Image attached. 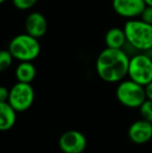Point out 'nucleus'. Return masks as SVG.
<instances>
[{
    "instance_id": "nucleus-1",
    "label": "nucleus",
    "mask_w": 152,
    "mask_h": 153,
    "mask_svg": "<svg viewBox=\"0 0 152 153\" xmlns=\"http://www.w3.org/2000/svg\"><path fill=\"white\" fill-rule=\"evenodd\" d=\"M129 55L123 49L108 48L101 51L95 64L98 76L105 82L119 83L128 74Z\"/></svg>"
},
{
    "instance_id": "nucleus-2",
    "label": "nucleus",
    "mask_w": 152,
    "mask_h": 153,
    "mask_svg": "<svg viewBox=\"0 0 152 153\" xmlns=\"http://www.w3.org/2000/svg\"><path fill=\"white\" fill-rule=\"evenodd\" d=\"M124 32L128 44L139 52H146L152 48V25L142 19H129L124 24Z\"/></svg>"
},
{
    "instance_id": "nucleus-3",
    "label": "nucleus",
    "mask_w": 152,
    "mask_h": 153,
    "mask_svg": "<svg viewBox=\"0 0 152 153\" xmlns=\"http://www.w3.org/2000/svg\"><path fill=\"white\" fill-rule=\"evenodd\" d=\"M8 50L17 61L33 62L40 55L41 45L39 39L28 33H21L12 39L8 44Z\"/></svg>"
},
{
    "instance_id": "nucleus-4",
    "label": "nucleus",
    "mask_w": 152,
    "mask_h": 153,
    "mask_svg": "<svg viewBox=\"0 0 152 153\" xmlns=\"http://www.w3.org/2000/svg\"><path fill=\"white\" fill-rule=\"evenodd\" d=\"M116 97L123 106L127 108H139L147 99L145 87L131 79H123L116 89Z\"/></svg>"
},
{
    "instance_id": "nucleus-5",
    "label": "nucleus",
    "mask_w": 152,
    "mask_h": 153,
    "mask_svg": "<svg viewBox=\"0 0 152 153\" xmlns=\"http://www.w3.org/2000/svg\"><path fill=\"white\" fill-rule=\"evenodd\" d=\"M128 78L146 85L152 81V59L144 52H139L129 59Z\"/></svg>"
},
{
    "instance_id": "nucleus-6",
    "label": "nucleus",
    "mask_w": 152,
    "mask_h": 153,
    "mask_svg": "<svg viewBox=\"0 0 152 153\" xmlns=\"http://www.w3.org/2000/svg\"><path fill=\"white\" fill-rule=\"evenodd\" d=\"M35 90L31 83L17 81L10 89L8 101L17 113H22L31 107L35 101Z\"/></svg>"
},
{
    "instance_id": "nucleus-7",
    "label": "nucleus",
    "mask_w": 152,
    "mask_h": 153,
    "mask_svg": "<svg viewBox=\"0 0 152 153\" xmlns=\"http://www.w3.org/2000/svg\"><path fill=\"white\" fill-rule=\"evenodd\" d=\"M59 149L64 153H82L87 148V139L78 130H68L59 137Z\"/></svg>"
},
{
    "instance_id": "nucleus-8",
    "label": "nucleus",
    "mask_w": 152,
    "mask_h": 153,
    "mask_svg": "<svg viewBox=\"0 0 152 153\" xmlns=\"http://www.w3.org/2000/svg\"><path fill=\"white\" fill-rule=\"evenodd\" d=\"M112 5L116 14L127 20L140 17L146 7L144 0H113Z\"/></svg>"
},
{
    "instance_id": "nucleus-9",
    "label": "nucleus",
    "mask_w": 152,
    "mask_h": 153,
    "mask_svg": "<svg viewBox=\"0 0 152 153\" xmlns=\"http://www.w3.org/2000/svg\"><path fill=\"white\" fill-rule=\"evenodd\" d=\"M128 137L136 145H144L152 140V123L144 119L134 121L128 128Z\"/></svg>"
},
{
    "instance_id": "nucleus-10",
    "label": "nucleus",
    "mask_w": 152,
    "mask_h": 153,
    "mask_svg": "<svg viewBox=\"0 0 152 153\" xmlns=\"http://www.w3.org/2000/svg\"><path fill=\"white\" fill-rule=\"evenodd\" d=\"M48 29L47 19L43 14L39 12H33L27 16L25 20V30L26 33L33 38H43Z\"/></svg>"
},
{
    "instance_id": "nucleus-11",
    "label": "nucleus",
    "mask_w": 152,
    "mask_h": 153,
    "mask_svg": "<svg viewBox=\"0 0 152 153\" xmlns=\"http://www.w3.org/2000/svg\"><path fill=\"white\" fill-rule=\"evenodd\" d=\"M17 121V111L10 103L0 102V131H7L15 126Z\"/></svg>"
},
{
    "instance_id": "nucleus-12",
    "label": "nucleus",
    "mask_w": 152,
    "mask_h": 153,
    "mask_svg": "<svg viewBox=\"0 0 152 153\" xmlns=\"http://www.w3.org/2000/svg\"><path fill=\"white\" fill-rule=\"evenodd\" d=\"M104 43L108 48L123 49V47L127 43L124 29L119 27H113L108 29L104 36Z\"/></svg>"
},
{
    "instance_id": "nucleus-13",
    "label": "nucleus",
    "mask_w": 152,
    "mask_h": 153,
    "mask_svg": "<svg viewBox=\"0 0 152 153\" xmlns=\"http://www.w3.org/2000/svg\"><path fill=\"white\" fill-rule=\"evenodd\" d=\"M37 75L35 65L33 62H20L15 70V76L20 82L31 83Z\"/></svg>"
},
{
    "instance_id": "nucleus-14",
    "label": "nucleus",
    "mask_w": 152,
    "mask_h": 153,
    "mask_svg": "<svg viewBox=\"0 0 152 153\" xmlns=\"http://www.w3.org/2000/svg\"><path fill=\"white\" fill-rule=\"evenodd\" d=\"M14 59V56L8 49H1L0 50V72L8 70L13 65Z\"/></svg>"
},
{
    "instance_id": "nucleus-15",
    "label": "nucleus",
    "mask_w": 152,
    "mask_h": 153,
    "mask_svg": "<svg viewBox=\"0 0 152 153\" xmlns=\"http://www.w3.org/2000/svg\"><path fill=\"white\" fill-rule=\"evenodd\" d=\"M138 109L140 111V115L142 119L152 123V100L146 99Z\"/></svg>"
},
{
    "instance_id": "nucleus-16",
    "label": "nucleus",
    "mask_w": 152,
    "mask_h": 153,
    "mask_svg": "<svg viewBox=\"0 0 152 153\" xmlns=\"http://www.w3.org/2000/svg\"><path fill=\"white\" fill-rule=\"evenodd\" d=\"M38 0H12V3L17 10H27L33 8L37 4Z\"/></svg>"
},
{
    "instance_id": "nucleus-17",
    "label": "nucleus",
    "mask_w": 152,
    "mask_h": 153,
    "mask_svg": "<svg viewBox=\"0 0 152 153\" xmlns=\"http://www.w3.org/2000/svg\"><path fill=\"white\" fill-rule=\"evenodd\" d=\"M140 17L143 21L152 25V6L146 5V7L144 8V10H143V13L141 14Z\"/></svg>"
},
{
    "instance_id": "nucleus-18",
    "label": "nucleus",
    "mask_w": 152,
    "mask_h": 153,
    "mask_svg": "<svg viewBox=\"0 0 152 153\" xmlns=\"http://www.w3.org/2000/svg\"><path fill=\"white\" fill-rule=\"evenodd\" d=\"M8 96H10V89L4 85H0V102L8 101Z\"/></svg>"
},
{
    "instance_id": "nucleus-19",
    "label": "nucleus",
    "mask_w": 152,
    "mask_h": 153,
    "mask_svg": "<svg viewBox=\"0 0 152 153\" xmlns=\"http://www.w3.org/2000/svg\"><path fill=\"white\" fill-rule=\"evenodd\" d=\"M145 93H146V97L149 100H152V81L145 85Z\"/></svg>"
},
{
    "instance_id": "nucleus-20",
    "label": "nucleus",
    "mask_w": 152,
    "mask_h": 153,
    "mask_svg": "<svg viewBox=\"0 0 152 153\" xmlns=\"http://www.w3.org/2000/svg\"><path fill=\"white\" fill-rule=\"evenodd\" d=\"M145 3H146V5L148 6H152V0H144Z\"/></svg>"
},
{
    "instance_id": "nucleus-21",
    "label": "nucleus",
    "mask_w": 152,
    "mask_h": 153,
    "mask_svg": "<svg viewBox=\"0 0 152 153\" xmlns=\"http://www.w3.org/2000/svg\"><path fill=\"white\" fill-rule=\"evenodd\" d=\"M6 0H0V4H2V3H4V2H5Z\"/></svg>"
}]
</instances>
